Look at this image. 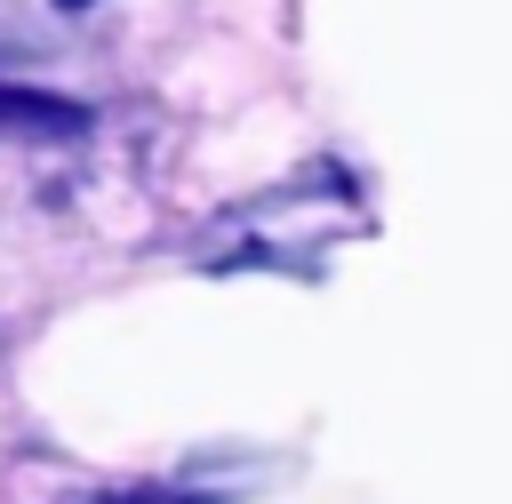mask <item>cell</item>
<instances>
[{"instance_id":"1","label":"cell","mask_w":512,"mask_h":504,"mask_svg":"<svg viewBox=\"0 0 512 504\" xmlns=\"http://www.w3.org/2000/svg\"><path fill=\"white\" fill-rule=\"evenodd\" d=\"M80 104L40 96V88H0V136H72Z\"/></svg>"},{"instance_id":"2","label":"cell","mask_w":512,"mask_h":504,"mask_svg":"<svg viewBox=\"0 0 512 504\" xmlns=\"http://www.w3.org/2000/svg\"><path fill=\"white\" fill-rule=\"evenodd\" d=\"M112 504H216L208 488H128V496H112Z\"/></svg>"},{"instance_id":"3","label":"cell","mask_w":512,"mask_h":504,"mask_svg":"<svg viewBox=\"0 0 512 504\" xmlns=\"http://www.w3.org/2000/svg\"><path fill=\"white\" fill-rule=\"evenodd\" d=\"M56 8H96V0H56Z\"/></svg>"}]
</instances>
